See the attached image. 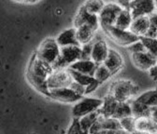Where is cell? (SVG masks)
<instances>
[{
  "mask_svg": "<svg viewBox=\"0 0 157 134\" xmlns=\"http://www.w3.org/2000/svg\"><path fill=\"white\" fill-rule=\"evenodd\" d=\"M131 1H132V0H115V2L117 4H119L124 9H128L129 6H130Z\"/></svg>",
  "mask_w": 157,
  "mask_h": 134,
  "instance_id": "74e56055",
  "label": "cell"
},
{
  "mask_svg": "<svg viewBox=\"0 0 157 134\" xmlns=\"http://www.w3.org/2000/svg\"><path fill=\"white\" fill-rule=\"evenodd\" d=\"M130 104H131L133 117L135 118L150 117L152 107H149L140 102H137L136 99H133L132 101H130Z\"/></svg>",
  "mask_w": 157,
  "mask_h": 134,
  "instance_id": "cb8c5ba5",
  "label": "cell"
},
{
  "mask_svg": "<svg viewBox=\"0 0 157 134\" xmlns=\"http://www.w3.org/2000/svg\"><path fill=\"white\" fill-rule=\"evenodd\" d=\"M135 99L149 107H157V89L147 90L140 94Z\"/></svg>",
  "mask_w": 157,
  "mask_h": 134,
  "instance_id": "603a6c76",
  "label": "cell"
},
{
  "mask_svg": "<svg viewBox=\"0 0 157 134\" xmlns=\"http://www.w3.org/2000/svg\"><path fill=\"white\" fill-rule=\"evenodd\" d=\"M106 3L104 2V0H87V1L83 4L85 9L92 14L98 15L103 8L105 7Z\"/></svg>",
  "mask_w": 157,
  "mask_h": 134,
  "instance_id": "f546056e",
  "label": "cell"
},
{
  "mask_svg": "<svg viewBox=\"0 0 157 134\" xmlns=\"http://www.w3.org/2000/svg\"><path fill=\"white\" fill-rule=\"evenodd\" d=\"M103 31L114 43L122 47H129L133 43L140 39L139 35L135 34L130 30H124L116 27L115 25L106 27L103 29Z\"/></svg>",
  "mask_w": 157,
  "mask_h": 134,
  "instance_id": "277c9868",
  "label": "cell"
},
{
  "mask_svg": "<svg viewBox=\"0 0 157 134\" xmlns=\"http://www.w3.org/2000/svg\"><path fill=\"white\" fill-rule=\"evenodd\" d=\"M73 78L67 68L65 69H54L53 73L50 75L47 80L48 87L52 89H60L70 87L73 83Z\"/></svg>",
  "mask_w": 157,
  "mask_h": 134,
  "instance_id": "ba28073f",
  "label": "cell"
},
{
  "mask_svg": "<svg viewBox=\"0 0 157 134\" xmlns=\"http://www.w3.org/2000/svg\"><path fill=\"white\" fill-rule=\"evenodd\" d=\"M98 64L94 63L93 60H78L73 64H71L68 68L77 72H80L85 74H90L94 75V72L97 68Z\"/></svg>",
  "mask_w": 157,
  "mask_h": 134,
  "instance_id": "d6986e66",
  "label": "cell"
},
{
  "mask_svg": "<svg viewBox=\"0 0 157 134\" xmlns=\"http://www.w3.org/2000/svg\"><path fill=\"white\" fill-rule=\"evenodd\" d=\"M156 37H157V35H156Z\"/></svg>",
  "mask_w": 157,
  "mask_h": 134,
  "instance_id": "7bdbcfd3",
  "label": "cell"
},
{
  "mask_svg": "<svg viewBox=\"0 0 157 134\" xmlns=\"http://www.w3.org/2000/svg\"><path fill=\"white\" fill-rule=\"evenodd\" d=\"M128 9L134 18L151 16L156 10L154 0H132Z\"/></svg>",
  "mask_w": 157,
  "mask_h": 134,
  "instance_id": "8fae6325",
  "label": "cell"
},
{
  "mask_svg": "<svg viewBox=\"0 0 157 134\" xmlns=\"http://www.w3.org/2000/svg\"><path fill=\"white\" fill-rule=\"evenodd\" d=\"M67 134H85L81 124L78 118H73L70 126L68 127V129L67 131Z\"/></svg>",
  "mask_w": 157,
  "mask_h": 134,
  "instance_id": "1f68e13d",
  "label": "cell"
},
{
  "mask_svg": "<svg viewBox=\"0 0 157 134\" xmlns=\"http://www.w3.org/2000/svg\"><path fill=\"white\" fill-rule=\"evenodd\" d=\"M150 118L157 123V107H152L151 111Z\"/></svg>",
  "mask_w": 157,
  "mask_h": 134,
  "instance_id": "f35d334b",
  "label": "cell"
},
{
  "mask_svg": "<svg viewBox=\"0 0 157 134\" xmlns=\"http://www.w3.org/2000/svg\"><path fill=\"white\" fill-rule=\"evenodd\" d=\"M99 113L97 112H94V113H91V114H86V116L78 118V120H80V124L84 131L85 134H89L90 133V129L91 128L94 126V124L96 122V120L98 119V118H99Z\"/></svg>",
  "mask_w": 157,
  "mask_h": 134,
  "instance_id": "d4e9b609",
  "label": "cell"
},
{
  "mask_svg": "<svg viewBox=\"0 0 157 134\" xmlns=\"http://www.w3.org/2000/svg\"><path fill=\"white\" fill-rule=\"evenodd\" d=\"M118 101H116L112 96H110L109 94H108L106 98L104 99L103 105L101 108L98 110V113L100 114V116L103 117H108V118H113L117 105H118Z\"/></svg>",
  "mask_w": 157,
  "mask_h": 134,
  "instance_id": "ffe728a7",
  "label": "cell"
},
{
  "mask_svg": "<svg viewBox=\"0 0 157 134\" xmlns=\"http://www.w3.org/2000/svg\"><path fill=\"white\" fill-rule=\"evenodd\" d=\"M103 103L104 99L83 96L74 103L72 107V116L76 118H81L88 114L97 112L103 105Z\"/></svg>",
  "mask_w": 157,
  "mask_h": 134,
  "instance_id": "3957f363",
  "label": "cell"
},
{
  "mask_svg": "<svg viewBox=\"0 0 157 134\" xmlns=\"http://www.w3.org/2000/svg\"><path fill=\"white\" fill-rule=\"evenodd\" d=\"M60 52L61 47L57 43L56 38L54 39V38L52 37L45 39L36 51L39 58L44 62L52 64V66L57 62L59 56H60Z\"/></svg>",
  "mask_w": 157,
  "mask_h": 134,
  "instance_id": "5b68a950",
  "label": "cell"
},
{
  "mask_svg": "<svg viewBox=\"0 0 157 134\" xmlns=\"http://www.w3.org/2000/svg\"><path fill=\"white\" fill-rule=\"evenodd\" d=\"M109 51V48L108 47V44L105 40L103 39L97 40L93 44L91 59L97 64H102L107 58Z\"/></svg>",
  "mask_w": 157,
  "mask_h": 134,
  "instance_id": "9a60e30c",
  "label": "cell"
},
{
  "mask_svg": "<svg viewBox=\"0 0 157 134\" xmlns=\"http://www.w3.org/2000/svg\"><path fill=\"white\" fill-rule=\"evenodd\" d=\"M112 75H113V74L110 72V70L108 69L103 63L98 64V66L94 72V74L95 80L100 85H102L103 83L108 81Z\"/></svg>",
  "mask_w": 157,
  "mask_h": 134,
  "instance_id": "83f0119b",
  "label": "cell"
},
{
  "mask_svg": "<svg viewBox=\"0 0 157 134\" xmlns=\"http://www.w3.org/2000/svg\"><path fill=\"white\" fill-rule=\"evenodd\" d=\"M92 49L93 44L88 43L85 45H82V60H92Z\"/></svg>",
  "mask_w": 157,
  "mask_h": 134,
  "instance_id": "836d02e7",
  "label": "cell"
},
{
  "mask_svg": "<svg viewBox=\"0 0 157 134\" xmlns=\"http://www.w3.org/2000/svg\"><path fill=\"white\" fill-rule=\"evenodd\" d=\"M77 29V39L80 45H85L91 43L93 37L94 36L95 30L88 25H82Z\"/></svg>",
  "mask_w": 157,
  "mask_h": 134,
  "instance_id": "44dd1931",
  "label": "cell"
},
{
  "mask_svg": "<svg viewBox=\"0 0 157 134\" xmlns=\"http://www.w3.org/2000/svg\"><path fill=\"white\" fill-rule=\"evenodd\" d=\"M140 40L144 44L146 50L157 59V37L144 35L140 36Z\"/></svg>",
  "mask_w": 157,
  "mask_h": 134,
  "instance_id": "f1b7e54d",
  "label": "cell"
},
{
  "mask_svg": "<svg viewBox=\"0 0 157 134\" xmlns=\"http://www.w3.org/2000/svg\"><path fill=\"white\" fill-rule=\"evenodd\" d=\"M53 71L54 68L52 64L41 60L37 54L34 52L27 66L26 78L28 82L36 89V90L44 96L49 97L50 89L48 87L47 80Z\"/></svg>",
  "mask_w": 157,
  "mask_h": 134,
  "instance_id": "6da1fadb",
  "label": "cell"
},
{
  "mask_svg": "<svg viewBox=\"0 0 157 134\" xmlns=\"http://www.w3.org/2000/svg\"><path fill=\"white\" fill-rule=\"evenodd\" d=\"M103 64L110 70V72L114 74L119 72L124 65V58L123 56L114 49H109V54Z\"/></svg>",
  "mask_w": 157,
  "mask_h": 134,
  "instance_id": "5bb4252c",
  "label": "cell"
},
{
  "mask_svg": "<svg viewBox=\"0 0 157 134\" xmlns=\"http://www.w3.org/2000/svg\"><path fill=\"white\" fill-rule=\"evenodd\" d=\"M150 21H151V27L147 34V36L156 37L157 35V12H154L150 16Z\"/></svg>",
  "mask_w": 157,
  "mask_h": 134,
  "instance_id": "d6a6232c",
  "label": "cell"
},
{
  "mask_svg": "<svg viewBox=\"0 0 157 134\" xmlns=\"http://www.w3.org/2000/svg\"><path fill=\"white\" fill-rule=\"evenodd\" d=\"M131 57L132 62L136 65V67L143 71H149L157 63V59L147 50L131 53Z\"/></svg>",
  "mask_w": 157,
  "mask_h": 134,
  "instance_id": "4fadbf2b",
  "label": "cell"
},
{
  "mask_svg": "<svg viewBox=\"0 0 157 134\" xmlns=\"http://www.w3.org/2000/svg\"><path fill=\"white\" fill-rule=\"evenodd\" d=\"M154 4H155V9L157 10V0H154Z\"/></svg>",
  "mask_w": 157,
  "mask_h": 134,
  "instance_id": "b9f144b4",
  "label": "cell"
},
{
  "mask_svg": "<svg viewBox=\"0 0 157 134\" xmlns=\"http://www.w3.org/2000/svg\"><path fill=\"white\" fill-rule=\"evenodd\" d=\"M56 41L60 47L66 46H81L77 39V29L75 27L64 30L58 34Z\"/></svg>",
  "mask_w": 157,
  "mask_h": 134,
  "instance_id": "ac0fdd59",
  "label": "cell"
},
{
  "mask_svg": "<svg viewBox=\"0 0 157 134\" xmlns=\"http://www.w3.org/2000/svg\"><path fill=\"white\" fill-rule=\"evenodd\" d=\"M83 96L76 92L72 88H60V89H50L49 98L64 103H75L78 100H81Z\"/></svg>",
  "mask_w": 157,
  "mask_h": 134,
  "instance_id": "9c48e42d",
  "label": "cell"
},
{
  "mask_svg": "<svg viewBox=\"0 0 157 134\" xmlns=\"http://www.w3.org/2000/svg\"><path fill=\"white\" fill-rule=\"evenodd\" d=\"M69 73L71 74L72 78H73V80L78 84H81L84 87H88L89 85H91L92 83H94L95 81V78L94 75H90V74H82V73H80V72H77V71H74V70H71L69 68H67Z\"/></svg>",
  "mask_w": 157,
  "mask_h": 134,
  "instance_id": "484cf974",
  "label": "cell"
},
{
  "mask_svg": "<svg viewBox=\"0 0 157 134\" xmlns=\"http://www.w3.org/2000/svg\"><path fill=\"white\" fill-rule=\"evenodd\" d=\"M139 88L130 80L121 79L113 82L109 94L118 102H130L136 98Z\"/></svg>",
  "mask_w": 157,
  "mask_h": 134,
  "instance_id": "7a4b0ae2",
  "label": "cell"
},
{
  "mask_svg": "<svg viewBox=\"0 0 157 134\" xmlns=\"http://www.w3.org/2000/svg\"><path fill=\"white\" fill-rule=\"evenodd\" d=\"M100 134H143L140 132H129L124 129H114V130H109V131H105L102 132Z\"/></svg>",
  "mask_w": 157,
  "mask_h": 134,
  "instance_id": "d590c367",
  "label": "cell"
},
{
  "mask_svg": "<svg viewBox=\"0 0 157 134\" xmlns=\"http://www.w3.org/2000/svg\"><path fill=\"white\" fill-rule=\"evenodd\" d=\"M16 2H26V0H14Z\"/></svg>",
  "mask_w": 157,
  "mask_h": 134,
  "instance_id": "60d3db41",
  "label": "cell"
},
{
  "mask_svg": "<svg viewBox=\"0 0 157 134\" xmlns=\"http://www.w3.org/2000/svg\"><path fill=\"white\" fill-rule=\"evenodd\" d=\"M149 74H150V78L152 80H154V81L157 80V63L149 70Z\"/></svg>",
  "mask_w": 157,
  "mask_h": 134,
  "instance_id": "8d00e7d4",
  "label": "cell"
},
{
  "mask_svg": "<svg viewBox=\"0 0 157 134\" xmlns=\"http://www.w3.org/2000/svg\"><path fill=\"white\" fill-rule=\"evenodd\" d=\"M150 27H151L150 16H141V17L134 18L129 30L140 37V36L147 35Z\"/></svg>",
  "mask_w": 157,
  "mask_h": 134,
  "instance_id": "e0dca14e",
  "label": "cell"
},
{
  "mask_svg": "<svg viewBox=\"0 0 157 134\" xmlns=\"http://www.w3.org/2000/svg\"><path fill=\"white\" fill-rule=\"evenodd\" d=\"M120 129H122L120 119H117L115 118H108V117L99 116L96 122L91 128L89 134H100L105 131Z\"/></svg>",
  "mask_w": 157,
  "mask_h": 134,
  "instance_id": "7c38bea8",
  "label": "cell"
},
{
  "mask_svg": "<svg viewBox=\"0 0 157 134\" xmlns=\"http://www.w3.org/2000/svg\"><path fill=\"white\" fill-rule=\"evenodd\" d=\"M82 25H88L94 29L95 31L98 30L100 27L99 19H98V15L90 13L85 7L82 5L80 9H78L75 19H74V27L78 28Z\"/></svg>",
  "mask_w": 157,
  "mask_h": 134,
  "instance_id": "30bf717a",
  "label": "cell"
},
{
  "mask_svg": "<svg viewBox=\"0 0 157 134\" xmlns=\"http://www.w3.org/2000/svg\"><path fill=\"white\" fill-rule=\"evenodd\" d=\"M124 8H122L119 4L116 2H109L105 5L101 12L98 14V19H99L100 27L102 29L112 26L115 24L116 20L120 12Z\"/></svg>",
  "mask_w": 157,
  "mask_h": 134,
  "instance_id": "52a82bcc",
  "label": "cell"
},
{
  "mask_svg": "<svg viewBox=\"0 0 157 134\" xmlns=\"http://www.w3.org/2000/svg\"><path fill=\"white\" fill-rule=\"evenodd\" d=\"M135 129L143 134H157V123L150 117L136 118Z\"/></svg>",
  "mask_w": 157,
  "mask_h": 134,
  "instance_id": "2e32d148",
  "label": "cell"
},
{
  "mask_svg": "<svg viewBox=\"0 0 157 134\" xmlns=\"http://www.w3.org/2000/svg\"><path fill=\"white\" fill-rule=\"evenodd\" d=\"M133 116L130 102H119L115 111L113 118L117 119H122L127 117Z\"/></svg>",
  "mask_w": 157,
  "mask_h": 134,
  "instance_id": "4316f807",
  "label": "cell"
},
{
  "mask_svg": "<svg viewBox=\"0 0 157 134\" xmlns=\"http://www.w3.org/2000/svg\"><path fill=\"white\" fill-rule=\"evenodd\" d=\"M128 48V50L131 52V53H136V52H141V51H145L146 49H145V46L144 44L142 43V41L140 39L139 41H136L135 43H133L132 45H130Z\"/></svg>",
  "mask_w": 157,
  "mask_h": 134,
  "instance_id": "e575fe53",
  "label": "cell"
},
{
  "mask_svg": "<svg viewBox=\"0 0 157 134\" xmlns=\"http://www.w3.org/2000/svg\"><path fill=\"white\" fill-rule=\"evenodd\" d=\"M121 125H122V129L129 131V132H136V129H135V124H136V118L131 116V117H127L124 118L120 119Z\"/></svg>",
  "mask_w": 157,
  "mask_h": 134,
  "instance_id": "4dcf8cb0",
  "label": "cell"
},
{
  "mask_svg": "<svg viewBox=\"0 0 157 134\" xmlns=\"http://www.w3.org/2000/svg\"><path fill=\"white\" fill-rule=\"evenodd\" d=\"M38 1H40V0H26V3H28V4H34V3H36Z\"/></svg>",
  "mask_w": 157,
  "mask_h": 134,
  "instance_id": "ab89813d",
  "label": "cell"
},
{
  "mask_svg": "<svg viewBox=\"0 0 157 134\" xmlns=\"http://www.w3.org/2000/svg\"><path fill=\"white\" fill-rule=\"evenodd\" d=\"M82 59V46L61 47L60 56L53 64L54 69L68 68L71 64Z\"/></svg>",
  "mask_w": 157,
  "mask_h": 134,
  "instance_id": "8992f818",
  "label": "cell"
},
{
  "mask_svg": "<svg viewBox=\"0 0 157 134\" xmlns=\"http://www.w3.org/2000/svg\"><path fill=\"white\" fill-rule=\"evenodd\" d=\"M133 20H134V17L131 11L129 10V9H123L119 16H118L114 25L118 28H121L124 30H129L133 23Z\"/></svg>",
  "mask_w": 157,
  "mask_h": 134,
  "instance_id": "7402d4cb",
  "label": "cell"
}]
</instances>
